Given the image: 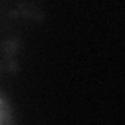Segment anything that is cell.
Masks as SVG:
<instances>
[{
	"mask_svg": "<svg viewBox=\"0 0 125 125\" xmlns=\"http://www.w3.org/2000/svg\"><path fill=\"white\" fill-rule=\"evenodd\" d=\"M2 2H3V0H0V8H2Z\"/></svg>",
	"mask_w": 125,
	"mask_h": 125,
	"instance_id": "obj_1",
	"label": "cell"
}]
</instances>
